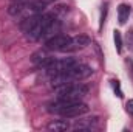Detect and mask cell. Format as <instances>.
Returning a JSON list of instances; mask_svg holds the SVG:
<instances>
[{"label":"cell","instance_id":"1","mask_svg":"<svg viewBox=\"0 0 133 132\" xmlns=\"http://www.w3.org/2000/svg\"><path fill=\"white\" fill-rule=\"evenodd\" d=\"M46 110L50 113H56L64 118H74V117L85 115L88 112V106L81 101H66V99L56 98L54 101L46 104Z\"/></svg>","mask_w":133,"mask_h":132},{"label":"cell","instance_id":"2","mask_svg":"<svg viewBox=\"0 0 133 132\" xmlns=\"http://www.w3.org/2000/svg\"><path fill=\"white\" fill-rule=\"evenodd\" d=\"M93 75V68L87 64H76L71 68H68L66 71L57 75L53 78V84L54 86H59V84H65V82H71V81H82V79H87L88 76Z\"/></svg>","mask_w":133,"mask_h":132},{"label":"cell","instance_id":"3","mask_svg":"<svg viewBox=\"0 0 133 132\" xmlns=\"http://www.w3.org/2000/svg\"><path fill=\"white\" fill-rule=\"evenodd\" d=\"M54 92L57 93V98L66 99V101H81L87 93L88 87L81 82H65L54 86Z\"/></svg>","mask_w":133,"mask_h":132},{"label":"cell","instance_id":"4","mask_svg":"<svg viewBox=\"0 0 133 132\" xmlns=\"http://www.w3.org/2000/svg\"><path fill=\"white\" fill-rule=\"evenodd\" d=\"M54 19H56L54 14H40L39 19H37V22L34 23V27L25 34L26 39H30V40H39V39L45 37L46 30L50 28V25H51V22Z\"/></svg>","mask_w":133,"mask_h":132},{"label":"cell","instance_id":"5","mask_svg":"<svg viewBox=\"0 0 133 132\" xmlns=\"http://www.w3.org/2000/svg\"><path fill=\"white\" fill-rule=\"evenodd\" d=\"M45 48L51 51H68L73 50V37L66 34H54L46 39Z\"/></svg>","mask_w":133,"mask_h":132},{"label":"cell","instance_id":"6","mask_svg":"<svg viewBox=\"0 0 133 132\" xmlns=\"http://www.w3.org/2000/svg\"><path fill=\"white\" fill-rule=\"evenodd\" d=\"M76 64H77V61L74 58H64V59H54V58H51V61L48 62V65L45 67V71H46L48 76L54 78V76L66 71L68 68H71Z\"/></svg>","mask_w":133,"mask_h":132},{"label":"cell","instance_id":"7","mask_svg":"<svg viewBox=\"0 0 133 132\" xmlns=\"http://www.w3.org/2000/svg\"><path fill=\"white\" fill-rule=\"evenodd\" d=\"M50 61H51V56H50L46 51H43V50H37V51H34L33 55H31V62H33L36 67L45 68V67L48 65Z\"/></svg>","mask_w":133,"mask_h":132},{"label":"cell","instance_id":"8","mask_svg":"<svg viewBox=\"0 0 133 132\" xmlns=\"http://www.w3.org/2000/svg\"><path fill=\"white\" fill-rule=\"evenodd\" d=\"M98 124H99V118L98 117H91V118L77 121L74 124V129L76 131H91V129H96Z\"/></svg>","mask_w":133,"mask_h":132},{"label":"cell","instance_id":"9","mask_svg":"<svg viewBox=\"0 0 133 132\" xmlns=\"http://www.w3.org/2000/svg\"><path fill=\"white\" fill-rule=\"evenodd\" d=\"M130 13H132L130 5H127V3H121V5L118 6V20H119L121 25H124V23L129 20Z\"/></svg>","mask_w":133,"mask_h":132},{"label":"cell","instance_id":"10","mask_svg":"<svg viewBox=\"0 0 133 132\" xmlns=\"http://www.w3.org/2000/svg\"><path fill=\"white\" fill-rule=\"evenodd\" d=\"M46 128H48V131L64 132V131H68V129H70V124H68L66 120H54V121H51Z\"/></svg>","mask_w":133,"mask_h":132},{"label":"cell","instance_id":"11","mask_svg":"<svg viewBox=\"0 0 133 132\" xmlns=\"http://www.w3.org/2000/svg\"><path fill=\"white\" fill-rule=\"evenodd\" d=\"M90 44H91V40L85 34H77L73 37V48H84V47H88Z\"/></svg>","mask_w":133,"mask_h":132},{"label":"cell","instance_id":"12","mask_svg":"<svg viewBox=\"0 0 133 132\" xmlns=\"http://www.w3.org/2000/svg\"><path fill=\"white\" fill-rule=\"evenodd\" d=\"M45 6H46V0H37V2H33V3H30L28 5V8H30V11H33L34 14H42V11L45 9Z\"/></svg>","mask_w":133,"mask_h":132},{"label":"cell","instance_id":"13","mask_svg":"<svg viewBox=\"0 0 133 132\" xmlns=\"http://www.w3.org/2000/svg\"><path fill=\"white\" fill-rule=\"evenodd\" d=\"M113 40H115L116 51L121 53V51H122V36H121V31H118V30L113 31Z\"/></svg>","mask_w":133,"mask_h":132},{"label":"cell","instance_id":"14","mask_svg":"<svg viewBox=\"0 0 133 132\" xmlns=\"http://www.w3.org/2000/svg\"><path fill=\"white\" fill-rule=\"evenodd\" d=\"M111 86H113V90H115V93L118 95V98H122L124 95H122V90H121L119 81H118V79H111Z\"/></svg>","mask_w":133,"mask_h":132},{"label":"cell","instance_id":"15","mask_svg":"<svg viewBox=\"0 0 133 132\" xmlns=\"http://www.w3.org/2000/svg\"><path fill=\"white\" fill-rule=\"evenodd\" d=\"M127 45L130 50H133V30H129L127 33Z\"/></svg>","mask_w":133,"mask_h":132},{"label":"cell","instance_id":"16","mask_svg":"<svg viewBox=\"0 0 133 132\" xmlns=\"http://www.w3.org/2000/svg\"><path fill=\"white\" fill-rule=\"evenodd\" d=\"M104 9H102V16H101V28H102V25H104V22H105V16H107V9H108V3H105L104 6H102Z\"/></svg>","mask_w":133,"mask_h":132},{"label":"cell","instance_id":"17","mask_svg":"<svg viewBox=\"0 0 133 132\" xmlns=\"http://www.w3.org/2000/svg\"><path fill=\"white\" fill-rule=\"evenodd\" d=\"M125 110H127L130 115H133V99H129V101L125 103Z\"/></svg>","mask_w":133,"mask_h":132},{"label":"cell","instance_id":"18","mask_svg":"<svg viewBox=\"0 0 133 132\" xmlns=\"http://www.w3.org/2000/svg\"><path fill=\"white\" fill-rule=\"evenodd\" d=\"M130 64H132V67H133V61H130Z\"/></svg>","mask_w":133,"mask_h":132},{"label":"cell","instance_id":"19","mask_svg":"<svg viewBox=\"0 0 133 132\" xmlns=\"http://www.w3.org/2000/svg\"><path fill=\"white\" fill-rule=\"evenodd\" d=\"M46 2H54V0H46Z\"/></svg>","mask_w":133,"mask_h":132},{"label":"cell","instance_id":"20","mask_svg":"<svg viewBox=\"0 0 133 132\" xmlns=\"http://www.w3.org/2000/svg\"><path fill=\"white\" fill-rule=\"evenodd\" d=\"M11 2H19V0H11Z\"/></svg>","mask_w":133,"mask_h":132}]
</instances>
